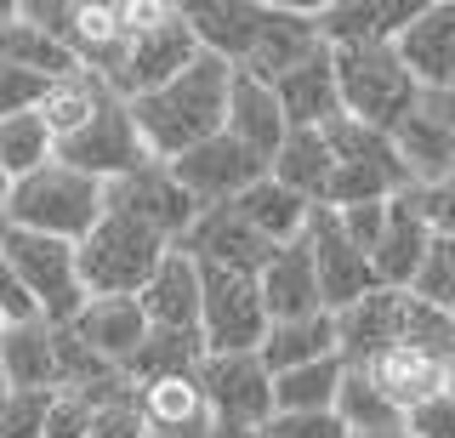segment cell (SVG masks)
Returning <instances> with one entry per match:
<instances>
[{"label": "cell", "instance_id": "11a10c76", "mask_svg": "<svg viewBox=\"0 0 455 438\" xmlns=\"http://www.w3.org/2000/svg\"><path fill=\"white\" fill-rule=\"evenodd\" d=\"M6 194H12V182H6V177H0V205H6Z\"/></svg>", "mask_w": 455, "mask_h": 438}, {"label": "cell", "instance_id": "d6a6232c", "mask_svg": "<svg viewBox=\"0 0 455 438\" xmlns=\"http://www.w3.org/2000/svg\"><path fill=\"white\" fill-rule=\"evenodd\" d=\"M239 211V217L251 222L256 234L267 239V245H291V239H302V228H307V217H313V205L307 200H296L291 188H279L274 177H256L239 200H228Z\"/></svg>", "mask_w": 455, "mask_h": 438}, {"label": "cell", "instance_id": "2e32d148", "mask_svg": "<svg viewBox=\"0 0 455 438\" xmlns=\"http://www.w3.org/2000/svg\"><path fill=\"white\" fill-rule=\"evenodd\" d=\"M182 257H194L199 267H228V274H256L279 245H267L262 234L239 217L234 205H217V211H199L194 228L177 239Z\"/></svg>", "mask_w": 455, "mask_h": 438}, {"label": "cell", "instance_id": "3957f363", "mask_svg": "<svg viewBox=\"0 0 455 438\" xmlns=\"http://www.w3.org/2000/svg\"><path fill=\"white\" fill-rule=\"evenodd\" d=\"M165 239L148 234L142 222H132L125 211H108L92 222V234L75 245V274H80V291L85 302L92 296H137L142 285H148V274L160 267L165 257Z\"/></svg>", "mask_w": 455, "mask_h": 438}, {"label": "cell", "instance_id": "c3c4849f", "mask_svg": "<svg viewBox=\"0 0 455 438\" xmlns=\"http://www.w3.org/2000/svg\"><path fill=\"white\" fill-rule=\"evenodd\" d=\"M416 194H421V217L433 228V239H450L455 245V177L438 182V188H416Z\"/></svg>", "mask_w": 455, "mask_h": 438}, {"label": "cell", "instance_id": "9c48e42d", "mask_svg": "<svg viewBox=\"0 0 455 438\" xmlns=\"http://www.w3.org/2000/svg\"><path fill=\"white\" fill-rule=\"evenodd\" d=\"M165 171L177 177V188L194 200V211H217V205H228V200H239V194H245L256 177H267V165L251 160V154L239 148L228 131H217V137H205L199 148L177 154V160H165Z\"/></svg>", "mask_w": 455, "mask_h": 438}, {"label": "cell", "instance_id": "7402d4cb", "mask_svg": "<svg viewBox=\"0 0 455 438\" xmlns=\"http://www.w3.org/2000/svg\"><path fill=\"white\" fill-rule=\"evenodd\" d=\"M256 296H262V314H267V324L324 314V307H319V279H313V257H307V245H302V239L279 245L274 257L256 267Z\"/></svg>", "mask_w": 455, "mask_h": 438}, {"label": "cell", "instance_id": "f35d334b", "mask_svg": "<svg viewBox=\"0 0 455 438\" xmlns=\"http://www.w3.org/2000/svg\"><path fill=\"white\" fill-rule=\"evenodd\" d=\"M398 342H410V347L433 353L438 364H450L455 359V319L444 314V307L416 302V296L404 291V324H398Z\"/></svg>", "mask_w": 455, "mask_h": 438}, {"label": "cell", "instance_id": "d4e9b609", "mask_svg": "<svg viewBox=\"0 0 455 438\" xmlns=\"http://www.w3.org/2000/svg\"><path fill=\"white\" fill-rule=\"evenodd\" d=\"M364 381L387 399L398 416H404L410 404H421V399H433L438 387H444V364L433 359V353H421V347H410V342H387L381 353H370V359L359 364Z\"/></svg>", "mask_w": 455, "mask_h": 438}, {"label": "cell", "instance_id": "74e56055", "mask_svg": "<svg viewBox=\"0 0 455 438\" xmlns=\"http://www.w3.org/2000/svg\"><path fill=\"white\" fill-rule=\"evenodd\" d=\"M336 421L347 433H381V427H404V416L381 399L376 387L364 381V370H341V387H336Z\"/></svg>", "mask_w": 455, "mask_h": 438}, {"label": "cell", "instance_id": "ac0fdd59", "mask_svg": "<svg viewBox=\"0 0 455 438\" xmlns=\"http://www.w3.org/2000/svg\"><path fill=\"white\" fill-rule=\"evenodd\" d=\"M387 143L398 154V165H404L410 188H438V182L455 177V137H450V125L438 120V108H433L427 92H421V103L387 131Z\"/></svg>", "mask_w": 455, "mask_h": 438}, {"label": "cell", "instance_id": "7bdbcfd3", "mask_svg": "<svg viewBox=\"0 0 455 438\" xmlns=\"http://www.w3.org/2000/svg\"><path fill=\"white\" fill-rule=\"evenodd\" d=\"M85 427H92V399H85V393L52 387V399H46V438H85Z\"/></svg>", "mask_w": 455, "mask_h": 438}, {"label": "cell", "instance_id": "44dd1931", "mask_svg": "<svg viewBox=\"0 0 455 438\" xmlns=\"http://www.w3.org/2000/svg\"><path fill=\"white\" fill-rule=\"evenodd\" d=\"M222 131L234 137L251 160L267 165L291 125H284L279 103H274V86H262V80H251V75L234 68V75H228V103H222Z\"/></svg>", "mask_w": 455, "mask_h": 438}, {"label": "cell", "instance_id": "8992f818", "mask_svg": "<svg viewBox=\"0 0 455 438\" xmlns=\"http://www.w3.org/2000/svg\"><path fill=\"white\" fill-rule=\"evenodd\" d=\"M0 251H6V262H12V274H18L28 307H35V319L68 324L85 307V291H80V274H75V245L0 222Z\"/></svg>", "mask_w": 455, "mask_h": 438}, {"label": "cell", "instance_id": "f6af8a7d", "mask_svg": "<svg viewBox=\"0 0 455 438\" xmlns=\"http://www.w3.org/2000/svg\"><path fill=\"white\" fill-rule=\"evenodd\" d=\"M267 438H347L336 410H302V416H267Z\"/></svg>", "mask_w": 455, "mask_h": 438}, {"label": "cell", "instance_id": "816d5d0a", "mask_svg": "<svg viewBox=\"0 0 455 438\" xmlns=\"http://www.w3.org/2000/svg\"><path fill=\"white\" fill-rule=\"evenodd\" d=\"M433 97V108H438V120L450 125V137H455V92H427Z\"/></svg>", "mask_w": 455, "mask_h": 438}, {"label": "cell", "instance_id": "d590c367", "mask_svg": "<svg viewBox=\"0 0 455 438\" xmlns=\"http://www.w3.org/2000/svg\"><path fill=\"white\" fill-rule=\"evenodd\" d=\"M341 359H319L302 364V370H284L274 376V416H302V410H331L336 387H341Z\"/></svg>", "mask_w": 455, "mask_h": 438}, {"label": "cell", "instance_id": "ba28073f", "mask_svg": "<svg viewBox=\"0 0 455 438\" xmlns=\"http://www.w3.org/2000/svg\"><path fill=\"white\" fill-rule=\"evenodd\" d=\"M52 160L68 165V171H80V177H92V182H114V177H132L137 165H148V148H142L137 125H132V115H125V103L108 97L103 115L85 125V131H75L68 143H57Z\"/></svg>", "mask_w": 455, "mask_h": 438}, {"label": "cell", "instance_id": "4316f807", "mask_svg": "<svg viewBox=\"0 0 455 438\" xmlns=\"http://www.w3.org/2000/svg\"><path fill=\"white\" fill-rule=\"evenodd\" d=\"M398 324H404V291L376 285L370 296H359L353 307L336 314V353L347 370H359L370 353H381L387 342H398Z\"/></svg>", "mask_w": 455, "mask_h": 438}, {"label": "cell", "instance_id": "ffe728a7", "mask_svg": "<svg viewBox=\"0 0 455 438\" xmlns=\"http://www.w3.org/2000/svg\"><path fill=\"white\" fill-rule=\"evenodd\" d=\"M182 23L194 29L205 58H222L228 68H239L256 46V23H262V0H177Z\"/></svg>", "mask_w": 455, "mask_h": 438}, {"label": "cell", "instance_id": "6f0895ef", "mask_svg": "<svg viewBox=\"0 0 455 438\" xmlns=\"http://www.w3.org/2000/svg\"><path fill=\"white\" fill-rule=\"evenodd\" d=\"M256 438H267V433H256Z\"/></svg>", "mask_w": 455, "mask_h": 438}, {"label": "cell", "instance_id": "9a60e30c", "mask_svg": "<svg viewBox=\"0 0 455 438\" xmlns=\"http://www.w3.org/2000/svg\"><path fill=\"white\" fill-rule=\"evenodd\" d=\"M393 52L421 92H455V0H427L393 40Z\"/></svg>", "mask_w": 455, "mask_h": 438}, {"label": "cell", "instance_id": "5b68a950", "mask_svg": "<svg viewBox=\"0 0 455 438\" xmlns=\"http://www.w3.org/2000/svg\"><path fill=\"white\" fill-rule=\"evenodd\" d=\"M194 58H199V40H194L188 23H182V6H177V0H148L132 46H125V58H120V68H114L103 86L120 97V103H132V97L165 86L171 75H182Z\"/></svg>", "mask_w": 455, "mask_h": 438}, {"label": "cell", "instance_id": "681fc988", "mask_svg": "<svg viewBox=\"0 0 455 438\" xmlns=\"http://www.w3.org/2000/svg\"><path fill=\"white\" fill-rule=\"evenodd\" d=\"M23 319H35V307H28V296H23V285H18V274H12L6 251H0V324H23Z\"/></svg>", "mask_w": 455, "mask_h": 438}, {"label": "cell", "instance_id": "ee69618b", "mask_svg": "<svg viewBox=\"0 0 455 438\" xmlns=\"http://www.w3.org/2000/svg\"><path fill=\"white\" fill-rule=\"evenodd\" d=\"M404 433H410V438H455V399L438 387L433 399L410 404V410H404Z\"/></svg>", "mask_w": 455, "mask_h": 438}, {"label": "cell", "instance_id": "bcb514c9", "mask_svg": "<svg viewBox=\"0 0 455 438\" xmlns=\"http://www.w3.org/2000/svg\"><path fill=\"white\" fill-rule=\"evenodd\" d=\"M336 228L347 234V245H359L364 257H376V239H381V222H387V205H347V211H331Z\"/></svg>", "mask_w": 455, "mask_h": 438}, {"label": "cell", "instance_id": "7dc6e473", "mask_svg": "<svg viewBox=\"0 0 455 438\" xmlns=\"http://www.w3.org/2000/svg\"><path fill=\"white\" fill-rule=\"evenodd\" d=\"M40 92H46V80H35V75H23V68L0 63V120L28 115V108L40 103Z\"/></svg>", "mask_w": 455, "mask_h": 438}, {"label": "cell", "instance_id": "484cf974", "mask_svg": "<svg viewBox=\"0 0 455 438\" xmlns=\"http://www.w3.org/2000/svg\"><path fill=\"white\" fill-rule=\"evenodd\" d=\"M274 103L291 131H324L341 115V97H336V75H331V46L313 52L307 63H296L291 75L274 80Z\"/></svg>", "mask_w": 455, "mask_h": 438}, {"label": "cell", "instance_id": "b9f144b4", "mask_svg": "<svg viewBox=\"0 0 455 438\" xmlns=\"http://www.w3.org/2000/svg\"><path fill=\"white\" fill-rule=\"evenodd\" d=\"M85 438H148V427H142L137 416V393H114V399L92 404V427H85Z\"/></svg>", "mask_w": 455, "mask_h": 438}, {"label": "cell", "instance_id": "8fae6325", "mask_svg": "<svg viewBox=\"0 0 455 438\" xmlns=\"http://www.w3.org/2000/svg\"><path fill=\"white\" fill-rule=\"evenodd\" d=\"M194 381L205 393V410L222 421L267 427V416H274V376L262 370L256 353H205Z\"/></svg>", "mask_w": 455, "mask_h": 438}, {"label": "cell", "instance_id": "cb8c5ba5", "mask_svg": "<svg viewBox=\"0 0 455 438\" xmlns=\"http://www.w3.org/2000/svg\"><path fill=\"white\" fill-rule=\"evenodd\" d=\"M137 307L148 319V330H199V267H194V257H182L171 245L160 257V267L148 274V285L137 291Z\"/></svg>", "mask_w": 455, "mask_h": 438}, {"label": "cell", "instance_id": "7c38bea8", "mask_svg": "<svg viewBox=\"0 0 455 438\" xmlns=\"http://www.w3.org/2000/svg\"><path fill=\"white\" fill-rule=\"evenodd\" d=\"M103 205H108V211H125V217L142 222L148 234H160L165 245H177V239L194 228V217H199L194 200L177 188V177H171L160 160L137 165L132 177H114V182H103Z\"/></svg>", "mask_w": 455, "mask_h": 438}, {"label": "cell", "instance_id": "60d3db41", "mask_svg": "<svg viewBox=\"0 0 455 438\" xmlns=\"http://www.w3.org/2000/svg\"><path fill=\"white\" fill-rule=\"evenodd\" d=\"M46 399L52 393H0V438H46Z\"/></svg>", "mask_w": 455, "mask_h": 438}, {"label": "cell", "instance_id": "f5cc1de1", "mask_svg": "<svg viewBox=\"0 0 455 438\" xmlns=\"http://www.w3.org/2000/svg\"><path fill=\"white\" fill-rule=\"evenodd\" d=\"M347 438H410L404 427H381V433H347Z\"/></svg>", "mask_w": 455, "mask_h": 438}, {"label": "cell", "instance_id": "277c9868", "mask_svg": "<svg viewBox=\"0 0 455 438\" xmlns=\"http://www.w3.org/2000/svg\"><path fill=\"white\" fill-rule=\"evenodd\" d=\"M331 75L341 115L370 125V131H393L421 103V86L404 75L393 46H331Z\"/></svg>", "mask_w": 455, "mask_h": 438}, {"label": "cell", "instance_id": "603a6c76", "mask_svg": "<svg viewBox=\"0 0 455 438\" xmlns=\"http://www.w3.org/2000/svg\"><path fill=\"white\" fill-rule=\"evenodd\" d=\"M68 330H75L97 359H108L114 370H125L132 353L142 347V336H148V319H142L137 296H92V302L68 319Z\"/></svg>", "mask_w": 455, "mask_h": 438}, {"label": "cell", "instance_id": "f907efd6", "mask_svg": "<svg viewBox=\"0 0 455 438\" xmlns=\"http://www.w3.org/2000/svg\"><path fill=\"white\" fill-rule=\"evenodd\" d=\"M262 427H245V421H222V416H211V427H205V438H256Z\"/></svg>", "mask_w": 455, "mask_h": 438}, {"label": "cell", "instance_id": "4fadbf2b", "mask_svg": "<svg viewBox=\"0 0 455 438\" xmlns=\"http://www.w3.org/2000/svg\"><path fill=\"white\" fill-rule=\"evenodd\" d=\"M142 6L148 0H75V23H68V52L85 75L108 80L120 68L125 46H132L137 23H142Z\"/></svg>", "mask_w": 455, "mask_h": 438}, {"label": "cell", "instance_id": "1f68e13d", "mask_svg": "<svg viewBox=\"0 0 455 438\" xmlns=\"http://www.w3.org/2000/svg\"><path fill=\"white\" fill-rule=\"evenodd\" d=\"M267 177L279 188H291L296 200L324 205V188H331V148H324L319 131H284V143L267 160Z\"/></svg>", "mask_w": 455, "mask_h": 438}, {"label": "cell", "instance_id": "52a82bcc", "mask_svg": "<svg viewBox=\"0 0 455 438\" xmlns=\"http://www.w3.org/2000/svg\"><path fill=\"white\" fill-rule=\"evenodd\" d=\"M262 336L267 314L256 296V274L199 267V342H205V353H256Z\"/></svg>", "mask_w": 455, "mask_h": 438}, {"label": "cell", "instance_id": "6da1fadb", "mask_svg": "<svg viewBox=\"0 0 455 438\" xmlns=\"http://www.w3.org/2000/svg\"><path fill=\"white\" fill-rule=\"evenodd\" d=\"M228 68L222 58H199L182 68V75H171L165 86L142 92L125 103V115H132L142 148H148V160H177V154L199 148L205 137L222 131V103H228Z\"/></svg>", "mask_w": 455, "mask_h": 438}, {"label": "cell", "instance_id": "4dcf8cb0", "mask_svg": "<svg viewBox=\"0 0 455 438\" xmlns=\"http://www.w3.org/2000/svg\"><path fill=\"white\" fill-rule=\"evenodd\" d=\"M137 416L142 427L154 433H182V427H205L211 410H205V393H199L194 376H154V381H137Z\"/></svg>", "mask_w": 455, "mask_h": 438}, {"label": "cell", "instance_id": "5bb4252c", "mask_svg": "<svg viewBox=\"0 0 455 438\" xmlns=\"http://www.w3.org/2000/svg\"><path fill=\"white\" fill-rule=\"evenodd\" d=\"M313 52H324L319 40V23H313V6H267L262 0V23H256V46L251 58L239 63V75L262 80V86H274L279 75H291L296 63H307Z\"/></svg>", "mask_w": 455, "mask_h": 438}, {"label": "cell", "instance_id": "db71d44e", "mask_svg": "<svg viewBox=\"0 0 455 438\" xmlns=\"http://www.w3.org/2000/svg\"><path fill=\"white\" fill-rule=\"evenodd\" d=\"M12 18H18V0H0V29H6Z\"/></svg>", "mask_w": 455, "mask_h": 438}, {"label": "cell", "instance_id": "f1b7e54d", "mask_svg": "<svg viewBox=\"0 0 455 438\" xmlns=\"http://www.w3.org/2000/svg\"><path fill=\"white\" fill-rule=\"evenodd\" d=\"M108 86L97 75H63V80H46V92H40V103H35V115L40 125H46V137H52V148L57 143H68L75 131H85L97 115H103V103H108Z\"/></svg>", "mask_w": 455, "mask_h": 438}, {"label": "cell", "instance_id": "8d00e7d4", "mask_svg": "<svg viewBox=\"0 0 455 438\" xmlns=\"http://www.w3.org/2000/svg\"><path fill=\"white\" fill-rule=\"evenodd\" d=\"M40 165H52V137H46V125H40L35 108L0 120V177L18 182L28 171H40Z\"/></svg>", "mask_w": 455, "mask_h": 438}, {"label": "cell", "instance_id": "836d02e7", "mask_svg": "<svg viewBox=\"0 0 455 438\" xmlns=\"http://www.w3.org/2000/svg\"><path fill=\"white\" fill-rule=\"evenodd\" d=\"M0 63L6 68H23V75H35V80H63V75H80V63H75V52L68 46H57V40L46 29H35V23L23 18H12L6 29H0Z\"/></svg>", "mask_w": 455, "mask_h": 438}, {"label": "cell", "instance_id": "30bf717a", "mask_svg": "<svg viewBox=\"0 0 455 438\" xmlns=\"http://www.w3.org/2000/svg\"><path fill=\"white\" fill-rule=\"evenodd\" d=\"M302 245L313 257V279H319V307L324 314H341V307H353L359 296L376 291V267L359 245H347V234L336 228V217L324 205H313L307 228H302Z\"/></svg>", "mask_w": 455, "mask_h": 438}, {"label": "cell", "instance_id": "ab89813d", "mask_svg": "<svg viewBox=\"0 0 455 438\" xmlns=\"http://www.w3.org/2000/svg\"><path fill=\"white\" fill-rule=\"evenodd\" d=\"M416 302H433V307H455V245L450 239H433L427 245V257H421V267H416V279L404 285Z\"/></svg>", "mask_w": 455, "mask_h": 438}, {"label": "cell", "instance_id": "d6986e66", "mask_svg": "<svg viewBox=\"0 0 455 438\" xmlns=\"http://www.w3.org/2000/svg\"><path fill=\"white\" fill-rule=\"evenodd\" d=\"M427 245H433V228H427V217H421V194L416 188L393 194V200H387V222H381V239H376V257H370L376 285L404 291L410 279H416Z\"/></svg>", "mask_w": 455, "mask_h": 438}, {"label": "cell", "instance_id": "83f0119b", "mask_svg": "<svg viewBox=\"0 0 455 438\" xmlns=\"http://www.w3.org/2000/svg\"><path fill=\"white\" fill-rule=\"evenodd\" d=\"M256 359H262L267 376L302 370V364H319V359H341L336 353V314H307V319L267 324V336L256 342Z\"/></svg>", "mask_w": 455, "mask_h": 438}, {"label": "cell", "instance_id": "e0dca14e", "mask_svg": "<svg viewBox=\"0 0 455 438\" xmlns=\"http://www.w3.org/2000/svg\"><path fill=\"white\" fill-rule=\"evenodd\" d=\"M427 0H324L313 6L324 46H393Z\"/></svg>", "mask_w": 455, "mask_h": 438}, {"label": "cell", "instance_id": "7a4b0ae2", "mask_svg": "<svg viewBox=\"0 0 455 438\" xmlns=\"http://www.w3.org/2000/svg\"><path fill=\"white\" fill-rule=\"evenodd\" d=\"M97 217H103V182L68 171V165H57V160L18 177L12 194H6V205H0V222H6V228L46 234V239H63V245H80Z\"/></svg>", "mask_w": 455, "mask_h": 438}, {"label": "cell", "instance_id": "9f6ffc18", "mask_svg": "<svg viewBox=\"0 0 455 438\" xmlns=\"http://www.w3.org/2000/svg\"><path fill=\"white\" fill-rule=\"evenodd\" d=\"M0 393H6V376H0Z\"/></svg>", "mask_w": 455, "mask_h": 438}, {"label": "cell", "instance_id": "f546056e", "mask_svg": "<svg viewBox=\"0 0 455 438\" xmlns=\"http://www.w3.org/2000/svg\"><path fill=\"white\" fill-rule=\"evenodd\" d=\"M52 330L46 319H23V324H0V376L18 393H52L57 370H52Z\"/></svg>", "mask_w": 455, "mask_h": 438}, {"label": "cell", "instance_id": "e575fe53", "mask_svg": "<svg viewBox=\"0 0 455 438\" xmlns=\"http://www.w3.org/2000/svg\"><path fill=\"white\" fill-rule=\"evenodd\" d=\"M199 359H205V342H199V330H148L142 336V347L132 353V364H125V381H154V376H194Z\"/></svg>", "mask_w": 455, "mask_h": 438}]
</instances>
